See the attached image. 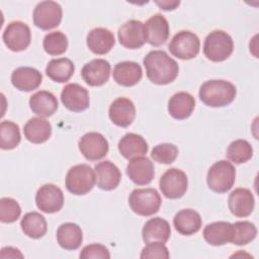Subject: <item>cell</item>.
<instances>
[{
    "instance_id": "2e32d148",
    "label": "cell",
    "mask_w": 259,
    "mask_h": 259,
    "mask_svg": "<svg viewBox=\"0 0 259 259\" xmlns=\"http://www.w3.org/2000/svg\"><path fill=\"white\" fill-rule=\"evenodd\" d=\"M126 175L137 185H147L155 175L153 162L147 157H138L130 160L126 166Z\"/></svg>"
},
{
    "instance_id": "4dcf8cb0",
    "label": "cell",
    "mask_w": 259,
    "mask_h": 259,
    "mask_svg": "<svg viewBox=\"0 0 259 259\" xmlns=\"http://www.w3.org/2000/svg\"><path fill=\"white\" fill-rule=\"evenodd\" d=\"M23 134L27 141L32 144H42L52 135L51 123L42 117L30 118L23 127Z\"/></svg>"
},
{
    "instance_id": "9c48e42d",
    "label": "cell",
    "mask_w": 259,
    "mask_h": 259,
    "mask_svg": "<svg viewBox=\"0 0 259 259\" xmlns=\"http://www.w3.org/2000/svg\"><path fill=\"white\" fill-rule=\"evenodd\" d=\"M63 11L59 3L55 1H41L33 10V23L42 30L57 27L62 21Z\"/></svg>"
},
{
    "instance_id": "cb8c5ba5",
    "label": "cell",
    "mask_w": 259,
    "mask_h": 259,
    "mask_svg": "<svg viewBox=\"0 0 259 259\" xmlns=\"http://www.w3.org/2000/svg\"><path fill=\"white\" fill-rule=\"evenodd\" d=\"M88 49L96 55L107 54L115 44L113 33L104 27H96L91 29L86 37Z\"/></svg>"
},
{
    "instance_id": "ffe728a7",
    "label": "cell",
    "mask_w": 259,
    "mask_h": 259,
    "mask_svg": "<svg viewBox=\"0 0 259 259\" xmlns=\"http://www.w3.org/2000/svg\"><path fill=\"white\" fill-rule=\"evenodd\" d=\"M94 172L95 182L102 190L115 189L121 179V173L117 166L108 160L97 163L94 167Z\"/></svg>"
},
{
    "instance_id": "9a60e30c",
    "label": "cell",
    "mask_w": 259,
    "mask_h": 259,
    "mask_svg": "<svg viewBox=\"0 0 259 259\" xmlns=\"http://www.w3.org/2000/svg\"><path fill=\"white\" fill-rule=\"evenodd\" d=\"M110 64L104 59H94L85 64L81 70V76L89 86H102L110 76Z\"/></svg>"
},
{
    "instance_id": "ba28073f",
    "label": "cell",
    "mask_w": 259,
    "mask_h": 259,
    "mask_svg": "<svg viewBox=\"0 0 259 259\" xmlns=\"http://www.w3.org/2000/svg\"><path fill=\"white\" fill-rule=\"evenodd\" d=\"M159 186L165 197L177 199L185 194L188 187V179L182 170L170 168L161 176Z\"/></svg>"
},
{
    "instance_id": "8d00e7d4",
    "label": "cell",
    "mask_w": 259,
    "mask_h": 259,
    "mask_svg": "<svg viewBox=\"0 0 259 259\" xmlns=\"http://www.w3.org/2000/svg\"><path fill=\"white\" fill-rule=\"evenodd\" d=\"M44 50L51 56L64 54L68 48V38L62 31H53L46 34L42 41Z\"/></svg>"
},
{
    "instance_id": "7402d4cb",
    "label": "cell",
    "mask_w": 259,
    "mask_h": 259,
    "mask_svg": "<svg viewBox=\"0 0 259 259\" xmlns=\"http://www.w3.org/2000/svg\"><path fill=\"white\" fill-rule=\"evenodd\" d=\"M113 80L120 86L132 87L138 84L143 76L142 67L132 61L119 62L113 69Z\"/></svg>"
},
{
    "instance_id": "d6986e66",
    "label": "cell",
    "mask_w": 259,
    "mask_h": 259,
    "mask_svg": "<svg viewBox=\"0 0 259 259\" xmlns=\"http://www.w3.org/2000/svg\"><path fill=\"white\" fill-rule=\"evenodd\" d=\"M108 115L115 125L127 127L136 117L135 104L126 97H118L110 104Z\"/></svg>"
},
{
    "instance_id": "d6a6232c",
    "label": "cell",
    "mask_w": 259,
    "mask_h": 259,
    "mask_svg": "<svg viewBox=\"0 0 259 259\" xmlns=\"http://www.w3.org/2000/svg\"><path fill=\"white\" fill-rule=\"evenodd\" d=\"M20 227L24 235L32 239L44 237L48 231V225L45 217L36 211L27 212L20 222Z\"/></svg>"
},
{
    "instance_id": "e0dca14e",
    "label": "cell",
    "mask_w": 259,
    "mask_h": 259,
    "mask_svg": "<svg viewBox=\"0 0 259 259\" xmlns=\"http://www.w3.org/2000/svg\"><path fill=\"white\" fill-rule=\"evenodd\" d=\"M230 211L238 218L249 217L255 206L253 193L248 188H236L233 190L228 199Z\"/></svg>"
},
{
    "instance_id": "44dd1931",
    "label": "cell",
    "mask_w": 259,
    "mask_h": 259,
    "mask_svg": "<svg viewBox=\"0 0 259 259\" xmlns=\"http://www.w3.org/2000/svg\"><path fill=\"white\" fill-rule=\"evenodd\" d=\"M42 81L41 73L35 68L19 67L11 74L12 85L24 92H29L36 89Z\"/></svg>"
},
{
    "instance_id": "4316f807",
    "label": "cell",
    "mask_w": 259,
    "mask_h": 259,
    "mask_svg": "<svg viewBox=\"0 0 259 259\" xmlns=\"http://www.w3.org/2000/svg\"><path fill=\"white\" fill-rule=\"evenodd\" d=\"M173 225L179 234L183 236H191L200 230L202 221L200 214L196 210L184 208L175 214Z\"/></svg>"
},
{
    "instance_id": "7c38bea8",
    "label": "cell",
    "mask_w": 259,
    "mask_h": 259,
    "mask_svg": "<svg viewBox=\"0 0 259 259\" xmlns=\"http://www.w3.org/2000/svg\"><path fill=\"white\" fill-rule=\"evenodd\" d=\"M35 203L37 208L46 213L58 212L64 205L63 191L55 184H45L36 191Z\"/></svg>"
},
{
    "instance_id": "7bdbcfd3",
    "label": "cell",
    "mask_w": 259,
    "mask_h": 259,
    "mask_svg": "<svg viewBox=\"0 0 259 259\" xmlns=\"http://www.w3.org/2000/svg\"><path fill=\"white\" fill-rule=\"evenodd\" d=\"M156 4L163 10H173L175 9L180 2L179 1H156Z\"/></svg>"
},
{
    "instance_id": "7a4b0ae2",
    "label": "cell",
    "mask_w": 259,
    "mask_h": 259,
    "mask_svg": "<svg viewBox=\"0 0 259 259\" xmlns=\"http://www.w3.org/2000/svg\"><path fill=\"white\" fill-rule=\"evenodd\" d=\"M235 85L226 80H207L199 88L200 100L209 107H224L232 103L236 97Z\"/></svg>"
},
{
    "instance_id": "ab89813d",
    "label": "cell",
    "mask_w": 259,
    "mask_h": 259,
    "mask_svg": "<svg viewBox=\"0 0 259 259\" xmlns=\"http://www.w3.org/2000/svg\"><path fill=\"white\" fill-rule=\"evenodd\" d=\"M142 259H168L170 257L168 248L165 246V243L162 242H151L148 243L142 250L140 255Z\"/></svg>"
},
{
    "instance_id": "60d3db41",
    "label": "cell",
    "mask_w": 259,
    "mask_h": 259,
    "mask_svg": "<svg viewBox=\"0 0 259 259\" xmlns=\"http://www.w3.org/2000/svg\"><path fill=\"white\" fill-rule=\"evenodd\" d=\"M80 258L90 259V258H101V259H109L110 254L108 249L101 244H90L85 246L79 255Z\"/></svg>"
},
{
    "instance_id": "4fadbf2b",
    "label": "cell",
    "mask_w": 259,
    "mask_h": 259,
    "mask_svg": "<svg viewBox=\"0 0 259 259\" xmlns=\"http://www.w3.org/2000/svg\"><path fill=\"white\" fill-rule=\"evenodd\" d=\"M63 105L74 112H81L89 107L90 98L88 90L77 83L67 84L61 92Z\"/></svg>"
},
{
    "instance_id": "83f0119b",
    "label": "cell",
    "mask_w": 259,
    "mask_h": 259,
    "mask_svg": "<svg viewBox=\"0 0 259 259\" xmlns=\"http://www.w3.org/2000/svg\"><path fill=\"white\" fill-rule=\"evenodd\" d=\"M57 97L50 91L40 90L32 94L29 98V107L33 113L39 117L52 116L58 109Z\"/></svg>"
},
{
    "instance_id": "b9f144b4",
    "label": "cell",
    "mask_w": 259,
    "mask_h": 259,
    "mask_svg": "<svg viewBox=\"0 0 259 259\" xmlns=\"http://www.w3.org/2000/svg\"><path fill=\"white\" fill-rule=\"evenodd\" d=\"M1 258H23L22 253L14 247H4L0 252Z\"/></svg>"
},
{
    "instance_id": "1f68e13d",
    "label": "cell",
    "mask_w": 259,
    "mask_h": 259,
    "mask_svg": "<svg viewBox=\"0 0 259 259\" xmlns=\"http://www.w3.org/2000/svg\"><path fill=\"white\" fill-rule=\"evenodd\" d=\"M75 71L74 63L68 58L51 60L46 68L47 76L55 82L65 83L70 80Z\"/></svg>"
},
{
    "instance_id": "74e56055",
    "label": "cell",
    "mask_w": 259,
    "mask_h": 259,
    "mask_svg": "<svg viewBox=\"0 0 259 259\" xmlns=\"http://www.w3.org/2000/svg\"><path fill=\"white\" fill-rule=\"evenodd\" d=\"M21 214L19 203L11 197H2L0 199V221L5 224L14 223Z\"/></svg>"
},
{
    "instance_id": "8fae6325",
    "label": "cell",
    "mask_w": 259,
    "mask_h": 259,
    "mask_svg": "<svg viewBox=\"0 0 259 259\" xmlns=\"http://www.w3.org/2000/svg\"><path fill=\"white\" fill-rule=\"evenodd\" d=\"M78 147L84 158L89 161L101 160L107 155L109 150L107 140L96 132L83 135L79 140Z\"/></svg>"
},
{
    "instance_id": "ac0fdd59",
    "label": "cell",
    "mask_w": 259,
    "mask_h": 259,
    "mask_svg": "<svg viewBox=\"0 0 259 259\" xmlns=\"http://www.w3.org/2000/svg\"><path fill=\"white\" fill-rule=\"evenodd\" d=\"M144 27L146 41L151 46H162L169 37V23L162 14L151 16L144 23Z\"/></svg>"
},
{
    "instance_id": "f546056e",
    "label": "cell",
    "mask_w": 259,
    "mask_h": 259,
    "mask_svg": "<svg viewBox=\"0 0 259 259\" xmlns=\"http://www.w3.org/2000/svg\"><path fill=\"white\" fill-rule=\"evenodd\" d=\"M57 241L65 250H76L83 241L82 230L77 224L64 223L57 230Z\"/></svg>"
},
{
    "instance_id": "603a6c76",
    "label": "cell",
    "mask_w": 259,
    "mask_h": 259,
    "mask_svg": "<svg viewBox=\"0 0 259 259\" xmlns=\"http://www.w3.org/2000/svg\"><path fill=\"white\" fill-rule=\"evenodd\" d=\"M195 107V99L188 92H177L173 94L168 101L169 114L178 120L188 118Z\"/></svg>"
},
{
    "instance_id": "52a82bcc",
    "label": "cell",
    "mask_w": 259,
    "mask_h": 259,
    "mask_svg": "<svg viewBox=\"0 0 259 259\" xmlns=\"http://www.w3.org/2000/svg\"><path fill=\"white\" fill-rule=\"evenodd\" d=\"M168 49L174 57L180 60H191L199 53L200 40L194 32L181 30L172 37Z\"/></svg>"
},
{
    "instance_id": "d4e9b609",
    "label": "cell",
    "mask_w": 259,
    "mask_h": 259,
    "mask_svg": "<svg viewBox=\"0 0 259 259\" xmlns=\"http://www.w3.org/2000/svg\"><path fill=\"white\" fill-rule=\"evenodd\" d=\"M148 150V143L141 135L138 134L128 133L118 142V151L120 155L127 160L143 157L147 154Z\"/></svg>"
},
{
    "instance_id": "3957f363",
    "label": "cell",
    "mask_w": 259,
    "mask_h": 259,
    "mask_svg": "<svg viewBox=\"0 0 259 259\" xmlns=\"http://www.w3.org/2000/svg\"><path fill=\"white\" fill-rule=\"evenodd\" d=\"M234 51V42L229 33L224 30L209 32L203 44V54L211 62H223L227 60Z\"/></svg>"
},
{
    "instance_id": "277c9868",
    "label": "cell",
    "mask_w": 259,
    "mask_h": 259,
    "mask_svg": "<svg viewBox=\"0 0 259 259\" xmlns=\"http://www.w3.org/2000/svg\"><path fill=\"white\" fill-rule=\"evenodd\" d=\"M236 180V169L234 165L227 160L215 162L207 171L206 182L212 191L225 193L229 191Z\"/></svg>"
},
{
    "instance_id": "30bf717a",
    "label": "cell",
    "mask_w": 259,
    "mask_h": 259,
    "mask_svg": "<svg viewBox=\"0 0 259 259\" xmlns=\"http://www.w3.org/2000/svg\"><path fill=\"white\" fill-rule=\"evenodd\" d=\"M5 46L12 52H21L28 48L31 40L29 26L22 21L10 22L2 35Z\"/></svg>"
},
{
    "instance_id": "d590c367",
    "label": "cell",
    "mask_w": 259,
    "mask_h": 259,
    "mask_svg": "<svg viewBox=\"0 0 259 259\" xmlns=\"http://www.w3.org/2000/svg\"><path fill=\"white\" fill-rule=\"evenodd\" d=\"M233 225V235L231 243L243 246L252 242L257 236L256 226L248 221L236 222Z\"/></svg>"
},
{
    "instance_id": "5bb4252c",
    "label": "cell",
    "mask_w": 259,
    "mask_h": 259,
    "mask_svg": "<svg viewBox=\"0 0 259 259\" xmlns=\"http://www.w3.org/2000/svg\"><path fill=\"white\" fill-rule=\"evenodd\" d=\"M117 36L122 47L130 50L140 49L146 42L144 23L140 20L131 19L119 27Z\"/></svg>"
},
{
    "instance_id": "836d02e7",
    "label": "cell",
    "mask_w": 259,
    "mask_h": 259,
    "mask_svg": "<svg viewBox=\"0 0 259 259\" xmlns=\"http://www.w3.org/2000/svg\"><path fill=\"white\" fill-rule=\"evenodd\" d=\"M21 136L18 124L3 120L0 124V147L2 150H12L20 143Z\"/></svg>"
},
{
    "instance_id": "e575fe53",
    "label": "cell",
    "mask_w": 259,
    "mask_h": 259,
    "mask_svg": "<svg viewBox=\"0 0 259 259\" xmlns=\"http://www.w3.org/2000/svg\"><path fill=\"white\" fill-rule=\"evenodd\" d=\"M226 155L227 158L235 164L246 163L253 156V148L246 140H235L229 145Z\"/></svg>"
},
{
    "instance_id": "f1b7e54d",
    "label": "cell",
    "mask_w": 259,
    "mask_h": 259,
    "mask_svg": "<svg viewBox=\"0 0 259 259\" xmlns=\"http://www.w3.org/2000/svg\"><path fill=\"white\" fill-rule=\"evenodd\" d=\"M202 235L209 245L222 246L231 242L233 225L229 222H214L205 226Z\"/></svg>"
},
{
    "instance_id": "6da1fadb",
    "label": "cell",
    "mask_w": 259,
    "mask_h": 259,
    "mask_svg": "<svg viewBox=\"0 0 259 259\" xmlns=\"http://www.w3.org/2000/svg\"><path fill=\"white\" fill-rule=\"evenodd\" d=\"M148 79L157 85H166L173 82L179 73L177 62L170 58L165 51L149 52L143 60Z\"/></svg>"
},
{
    "instance_id": "484cf974",
    "label": "cell",
    "mask_w": 259,
    "mask_h": 259,
    "mask_svg": "<svg viewBox=\"0 0 259 259\" xmlns=\"http://www.w3.org/2000/svg\"><path fill=\"white\" fill-rule=\"evenodd\" d=\"M171 235L169 223L159 217L150 219L146 222L142 230L143 241L148 244L151 242L166 243Z\"/></svg>"
},
{
    "instance_id": "5b68a950",
    "label": "cell",
    "mask_w": 259,
    "mask_h": 259,
    "mask_svg": "<svg viewBox=\"0 0 259 259\" xmlns=\"http://www.w3.org/2000/svg\"><path fill=\"white\" fill-rule=\"evenodd\" d=\"M161 203V196L155 188H137L128 196L131 209L142 217H150L158 212Z\"/></svg>"
},
{
    "instance_id": "8992f818",
    "label": "cell",
    "mask_w": 259,
    "mask_h": 259,
    "mask_svg": "<svg viewBox=\"0 0 259 259\" xmlns=\"http://www.w3.org/2000/svg\"><path fill=\"white\" fill-rule=\"evenodd\" d=\"M66 188L75 195H84L92 190L95 182V172L87 164L71 167L66 175Z\"/></svg>"
},
{
    "instance_id": "f35d334b",
    "label": "cell",
    "mask_w": 259,
    "mask_h": 259,
    "mask_svg": "<svg viewBox=\"0 0 259 259\" xmlns=\"http://www.w3.org/2000/svg\"><path fill=\"white\" fill-rule=\"evenodd\" d=\"M178 156V148L170 143H162L155 146L151 152L154 161L162 164L173 163Z\"/></svg>"
}]
</instances>
